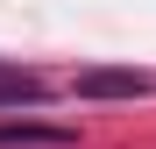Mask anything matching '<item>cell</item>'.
I'll use <instances>...</instances> for the list:
<instances>
[{"instance_id":"obj_2","label":"cell","mask_w":156,"mask_h":149,"mask_svg":"<svg viewBox=\"0 0 156 149\" xmlns=\"http://www.w3.org/2000/svg\"><path fill=\"white\" fill-rule=\"evenodd\" d=\"M78 92H85V99H135V92H149V78H142V71H85Z\"/></svg>"},{"instance_id":"obj_1","label":"cell","mask_w":156,"mask_h":149,"mask_svg":"<svg viewBox=\"0 0 156 149\" xmlns=\"http://www.w3.org/2000/svg\"><path fill=\"white\" fill-rule=\"evenodd\" d=\"M78 128H50V121H0V149H71Z\"/></svg>"},{"instance_id":"obj_3","label":"cell","mask_w":156,"mask_h":149,"mask_svg":"<svg viewBox=\"0 0 156 149\" xmlns=\"http://www.w3.org/2000/svg\"><path fill=\"white\" fill-rule=\"evenodd\" d=\"M50 85L36 78V71H14V64H0V107H36Z\"/></svg>"}]
</instances>
